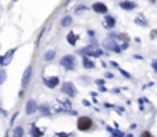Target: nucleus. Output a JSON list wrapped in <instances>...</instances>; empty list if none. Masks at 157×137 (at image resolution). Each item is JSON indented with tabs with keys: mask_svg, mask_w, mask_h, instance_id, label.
<instances>
[{
	"mask_svg": "<svg viewBox=\"0 0 157 137\" xmlns=\"http://www.w3.org/2000/svg\"><path fill=\"white\" fill-rule=\"evenodd\" d=\"M0 113H2V114H5V110H3L2 107H0Z\"/></svg>",
	"mask_w": 157,
	"mask_h": 137,
	"instance_id": "bb28decb",
	"label": "nucleus"
},
{
	"mask_svg": "<svg viewBox=\"0 0 157 137\" xmlns=\"http://www.w3.org/2000/svg\"><path fill=\"white\" fill-rule=\"evenodd\" d=\"M2 61H3V56H0V64H2Z\"/></svg>",
	"mask_w": 157,
	"mask_h": 137,
	"instance_id": "cd10ccee",
	"label": "nucleus"
},
{
	"mask_svg": "<svg viewBox=\"0 0 157 137\" xmlns=\"http://www.w3.org/2000/svg\"><path fill=\"white\" fill-rule=\"evenodd\" d=\"M78 129L79 131H90L93 128V120L90 117H87V116H82L78 119Z\"/></svg>",
	"mask_w": 157,
	"mask_h": 137,
	"instance_id": "f257e3e1",
	"label": "nucleus"
},
{
	"mask_svg": "<svg viewBox=\"0 0 157 137\" xmlns=\"http://www.w3.org/2000/svg\"><path fill=\"white\" fill-rule=\"evenodd\" d=\"M151 37L154 38V37H157V31H152V34H151Z\"/></svg>",
	"mask_w": 157,
	"mask_h": 137,
	"instance_id": "a878e982",
	"label": "nucleus"
},
{
	"mask_svg": "<svg viewBox=\"0 0 157 137\" xmlns=\"http://www.w3.org/2000/svg\"><path fill=\"white\" fill-rule=\"evenodd\" d=\"M119 6H121L122 9H125V11H131V9H134V8H136V3H134V2H128V0H125V2H121V3H119Z\"/></svg>",
	"mask_w": 157,
	"mask_h": 137,
	"instance_id": "9b49d317",
	"label": "nucleus"
},
{
	"mask_svg": "<svg viewBox=\"0 0 157 137\" xmlns=\"http://www.w3.org/2000/svg\"><path fill=\"white\" fill-rule=\"evenodd\" d=\"M76 40H78V35H75L73 32H70L69 35H67V41H69L72 46H75V44H76Z\"/></svg>",
	"mask_w": 157,
	"mask_h": 137,
	"instance_id": "dca6fc26",
	"label": "nucleus"
},
{
	"mask_svg": "<svg viewBox=\"0 0 157 137\" xmlns=\"http://www.w3.org/2000/svg\"><path fill=\"white\" fill-rule=\"evenodd\" d=\"M152 68H154V72H157V61H152Z\"/></svg>",
	"mask_w": 157,
	"mask_h": 137,
	"instance_id": "393cba45",
	"label": "nucleus"
},
{
	"mask_svg": "<svg viewBox=\"0 0 157 137\" xmlns=\"http://www.w3.org/2000/svg\"><path fill=\"white\" fill-rule=\"evenodd\" d=\"M14 2H17V0H14Z\"/></svg>",
	"mask_w": 157,
	"mask_h": 137,
	"instance_id": "c85d7f7f",
	"label": "nucleus"
},
{
	"mask_svg": "<svg viewBox=\"0 0 157 137\" xmlns=\"http://www.w3.org/2000/svg\"><path fill=\"white\" fill-rule=\"evenodd\" d=\"M54 58H55V50H49V52L44 53V59L46 61H52Z\"/></svg>",
	"mask_w": 157,
	"mask_h": 137,
	"instance_id": "a211bd4d",
	"label": "nucleus"
},
{
	"mask_svg": "<svg viewBox=\"0 0 157 137\" xmlns=\"http://www.w3.org/2000/svg\"><path fill=\"white\" fill-rule=\"evenodd\" d=\"M37 110H38V105H37V102H35L34 99L28 101V104H26V114H34Z\"/></svg>",
	"mask_w": 157,
	"mask_h": 137,
	"instance_id": "1a4fd4ad",
	"label": "nucleus"
},
{
	"mask_svg": "<svg viewBox=\"0 0 157 137\" xmlns=\"http://www.w3.org/2000/svg\"><path fill=\"white\" fill-rule=\"evenodd\" d=\"M140 137H152V134H151L149 131H143V134H142Z\"/></svg>",
	"mask_w": 157,
	"mask_h": 137,
	"instance_id": "4be33fe9",
	"label": "nucleus"
},
{
	"mask_svg": "<svg viewBox=\"0 0 157 137\" xmlns=\"http://www.w3.org/2000/svg\"><path fill=\"white\" fill-rule=\"evenodd\" d=\"M58 82H60L58 76H49V78H44L43 79V84L46 85V87H49V88H55L58 85Z\"/></svg>",
	"mask_w": 157,
	"mask_h": 137,
	"instance_id": "423d86ee",
	"label": "nucleus"
},
{
	"mask_svg": "<svg viewBox=\"0 0 157 137\" xmlns=\"http://www.w3.org/2000/svg\"><path fill=\"white\" fill-rule=\"evenodd\" d=\"M41 111H43V114H48L49 113V108L48 107H41Z\"/></svg>",
	"mask_w": 157,
	"mask_h": 137,
	"instance_id": "5701e85b",
	"label": "nucleus"
},
{
	"mask_svg": "<svg viewBox=\"0 0 157 137\" xmlns=\"http://www.w3.org/2000/svg\"><path fill=\"white\" fill-rule=\"evenodd\" d=\"M55 137H69V135H67V134H64V132H60V134L57 132V134H55Z\"/></svg>",
	"mask_w": 157,
	"mask_h": 137,
	"instance_id": "b1692460",
	"label": "nucleus"
},
{
	"mask_svg": "<svg viewBox=\"0 0 157 137\" xmlns=\"http://www.w3.org/2000/svg\"><path fill=\"white\" fill-rule=\"evenodd\" d=\"M92 9H93L95 12H98V14H107V11H108L107 5H104V3H101V2H96V3H93Z\"/></svg>",
	"mask_w": 157,
	"mask_h": 137,
	"instance_id": "6e6552de",
	"label": "nucleus"
},
{
	"mask_svg": "<svg viewBox=\"0 0 157 137\" xmlns=\"http://www.w3.org/2000/svg\"><path fill=\"white\" fill-rule=\"evenodd\" d=\"M85 9H87L85 6H78L76 8V14H81V11H85Z\"/></svg>",
	"mask_w": 157,
	"mask_h": 137,
	"instance_id": "412c9836",
	"label": "nucleus"
},
{
	"mask_svg": "<svg viewBox=\"0 0 157 137\" xmlns=\"http://www.w3.org/2000/svg\"><path fill=\"white\" fill-rule=\"evenodd\" d=\"M82 64H84V67H85V68H93V67H95V62H93V61H90L87 56H84V58H82Z\"/></svg>",
	"mask_w": 157,
	"mask_h": 137,
	"instance_id": "4468645a",
	"label": "nucleus"
},
{
	"mask_svg": "<svg viewBox=\"0 0 157 137\" xmlns=\"http://www.w3.org/2000/svg\"><path fill=\"white\" fill-rule=\"evenodd\" d=\"M81 53H82V55H85V56H87V55H90V56H95V55H96V56H101V55H102V52H101V50H98V49L95 47V46H88V47L82 49V50H81Z\"/></svg>",
	"mask_w": 157,
	"mask_h": 137,
	"instance_id": "39448f33",
	"label": "nucleus"
},
{
	"mask_svg": "<svg viewBox=\"0 0 157 137\" xmlns=\"http://www.w3.org/2000/svg\"><path fill=\"white\" fill-rule=\"evenodd\" d=\"M31 75H32V67L29 65L26 70H25V73H23V78H21V87H26L28 84H29V79H31Z\"/></svg>",
	"mask_w": 157,
	"mask_h": 137,
	"instance_id": "0eeeda50",
	"label": "nucleus"
},
{
	"mask_svg": "<svg viewBox=\"0 0 157 137\" xmlns=\"http://www.w3.org/2000/svg\"><path fill=\"white\" fill-rule=\"evenodd\" d=\"M61 91H63L64 95L70 96V98H73V96L76 95V88H75V85H73L72 82H64L63 87H61Z\"/></svg>",
	"mask_w": 157,
	"mask_h": 137,
	"instance_id": "20e7f679",
	"label": "nucleus"
},
{
	"mask_svg": "<svg viewBox=\"0 0 157 137\" xmlns=\"http://www.w3.org/2000/svg\"><path fill=\"white\" fill-rule=\"evenodd\" d=\"M15 53V49H11V50H8L6 52V55L3 56V61H2V65H8L9 62H11V59H12V55Z\"/></svg>",
	"mask_w": 157,
	"mask_h": 137,
	"instance_id": "f8f14e48",
	"label": "nucleus"
},
{
	"mask_svg": "<svg viewBox=\"0 0 157 137\" xmlns=\"http://www.w3.org/2000/svg\"><path fill=\"white\" fill-rule=\"evenodd\" d=\"M23 134H25L23 128H21V126H17V128L14 129V135H12V137H23Z\"/></svg>",
	"mask_w": 157,
	"mask_h": 137,
	"instance_id": "f3484780",
	"label": "nucleus"
},
{
	"mask_svg": "<svg viewBox=\"0 0 157 137\" xmlns=\"http://www.w3.org/2000/svg\"><path fill=\"white\" fill-rule=\"evenodd\" d=\"M6 79V72L3 70V68H0V85L3 84V81Z\"/></svg>",
	"mask_w": 157,
	"mask_h": 137,
	"instance_id": "6ab92c4d",
	"label": "nucleus"
},
{
	"mask_svg": "<svg viewBox=\"0 0 157 137\" xmlns=\"http://www.w3.org/2000/svg\"><path fill=\"white\" fill-rule=\"evenodd\" d=\"M115 25H116V20H115L113 17L107 15V17L104 18V26H105L107 29H113V28H115Z\"/></svg>",
	"mask_w": 157,
	"mask_h": 137,
	"instance_id": "9d476101",
	"label": "nucleus"
},
{
	"mask_svg": "<svg viewBox=\"0 0 157 137\" xmlns=\"http://www.w3.org/2000/svg\"><path fill=\"white\" fill-rule=\"evenodd\" d=\"M136 23H137V25H143V26H146V25H148L146 21H142V18H140V17H139V18H136Z\"/></svg>",
	"mask_w": 157,
	"mask_h": 137,
	"instance_id": "aec40b11",
	"label": "nucleus"
},
{
	"mask_svg": "<svg viewBox=\"0 0 157 137\" xmlns=\"http://www.w3.org/2000/svg\"><path fill=\"white\" fill-rule=\"evenodd\" d=\"M61 65L66 68V70H73V67H75V56H72V55H66V56H63L61 58Z\"/></svg>",
	"mask_w": 157,
	"mask_h": 137,
	"instance_id": "f03ea898",
	"label": "nucleus"
},
{
	"mask_svg": "<svg viewBox=\"0 0 157 137\" xmlns=\"http://www.w3.org/2000/svg\"><path fill=\"white\" fill-rule=\"evenodd\" d=\"M31 135H32V137H41V135H43V131H41V129H38L37 126H34V125H32Z\"/></svg>",
	"mask_w": 157,
	"mask_h": 137,
	"instance_id": "2eb2a0df",
	"label": "nucleus"
},
{
	"mask_svg": "<svg viewBox=\"0 0 157 137\" xmlns=\"http://www.w3.org/2000/svg\"><path fill=\"white\" fill-rule=\"evenodd\" d=\"M102 44H104V47H105L107 50H111V52H121L119 44H118L113 38H105V40L102 41Z\"/></svg>",
	"mask_w": 157,
	"mask_h": 137,
	"instance_id": "7ed1b4c3",
	"label": "nucleus"
},
{
	"mask_svg": "<svg viewBox=\"0 0 157 137\" xmlns=\"http://www.w3.org/2000/svg\"><path fill=\"white\" fill-rule=\"evenodd\" d=\"M70 25H72V17H70V15L63 17V20H61V26H63V28H67V26H70Z\"/></svg>",
	"mask_w": 157,
	"mask_h": 137,
	"instance_id": "ddd939ff",
	"label": "nucleus"
}]
</instances>
